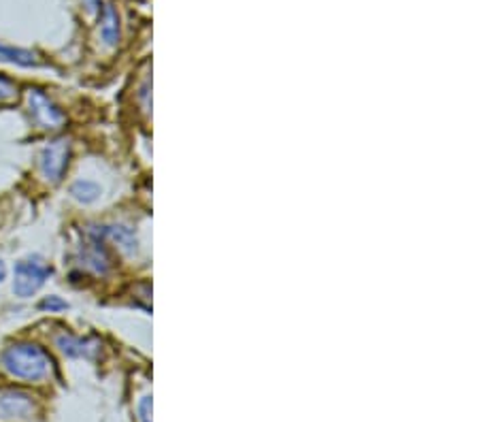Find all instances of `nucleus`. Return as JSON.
<instances>
[{
	"label": "nucleus",
	"mask_w": 479,
	"mask_h": 422,
	"mask_svg": "<svg viewBox=\"0 0 479 422\" xmlns=\"http://www.w3.org/2000/svg\"><path fill=\"white\" fill-rule=\"evenodd\" d=\"M4 371L15 380L41 382L52 371V359L41 345L30 342H20L9 345L3 352Z\"/></svg>",
	"instance_id": "obj_1"
},
{
	"label": "nucleus",
	"mask_w": 479,
	"mask_h": 422,
	"mask_svg": "<svg viewBox=\"0 0 479 422\" xmlns=\"http://www.w3.org/2000/svg\"><path fill=\"white\" fill-rule=\"evenodd\" d=\"M90 233H95L96 237H101L104 244L111 241V244H115L120 250H124V252L136 250V235L132 233L128 227H120V224H113V227H95V228H90Z\"/></svg>",
	"instance_id": "obj_7"
},
{
	"label": "nucleus",
	"mask_w": 479,
	"mask_h": 422,
	"mask_svg": "<svg viewBox=\"0 0 479 422\" xmlns=\"http://www.w3.org/2000/svg\"><path fill=\"white\" fill-rule=\"evenodd\" d=\"M4 277H7V267H4V262L0 261V282H3Z\"/></svg>",
	"instance_id": "obj_14"
},
{
	"label": "nucleus",
	"mask_w": 479,
	"mask_h": 422,
	"mask_svg": "<svg viewBox=\"0 0 479 422\" xmlns=\"http://www.w3.org/2000/svg\"><path fill=\"white\" fill-rule=\"evenodd\" d=\"M70 158V144L66 139L52 141V144L43 147L41 156H38V167H41L43 178L47 182L58 184L64 178L66 167H69Z\"/></svg>",
	"instance_id": "obj_3"
},
{
	"label": "nucleus",
	"mask_w": 479,
	"mask_h": 422,
	"mask_svg": "<svg viewBox=\"0 0 479 422\" xmlns=\"http://www.w3.org/2000/svg\"><path fill=\"white\" fill-rule=\"evenodd\" d=\"M58 348L62 350L66 356H70V359H92V354L98 350V343L92 342V339L64 333V335L58 337Z\"/></svg>",
	"instance_id": "obj_8"
},
{
	"label": "nucleus",
	"mask_w": 479,
	"mask_h": 422,
	"mask_svg": "<svg viewBox=\"0 0 479 422\" xmlns=\"http://www.w3.org/2000/svg\"><path fill=\"white\" fill-rule=\"evenodd\" d=\"M70 196L75 201L84 203V205H90L95 203L98 196H101V186L96 182H90V179H77V182L70 186Z\"/></svg>",
	"instance_id": "obj_9"
},
{
	"label": "nucleus",
	"mask_w": 479,
	"mask_h": 422,
	"mask_svg": "<svg viewBox=\"0 0 479 422\" xmlns=\"http://www.w3.org/2000/svg\"><path fill=\"white\" fill-rule=\"evenodd\" d=\"M29 112L38 128H58L64 124V113L47 95L38 90L29 92Z\"/></svg>",
	"instance_id": "obj_4"
},
{
	"label": "nucleus",
	"mask_w": 479,
	"mask_h": 422,
	"mask_svg": "<svg viewBox=\"0 0 479 422\" xmlns=\"http://www.w3.org/2000/svg\"><path fill=\"white\" fill-rule=\"evenodd\" d=\"M0 60H9V62L21 64V67H32V64H37V60L30 52H21V49L4 46H0Z\"/></svg>",
	"instance_id": "obj_10"
},
{
	"label": "nucleus",
	"mask_w": 479,
	"mask_h": 422,
	"mask_svg": "<svg viewBox=\"0 0 479 422\" xmlns=\"http://www.w3.org/2000/svg\"><path fill=\"white\" fill-rule=\"evenodd\" d=\"M35 412V401L30 394L21 391L0 393V418L4 420H26Z\"/></svg>",
	"instance_id": "obj_6"
},
{
	"label": "nucleus",
	"mask_w": 479,
	"mask_h": 422,
	"mask_svg": "<svg viewBox=\"0 0 479 422\" xmlns=\"http://www.w3.org/2000/svg\"><path fill=\"white\" fill-rule=\"evenodd\" d=\"M139 410H141V420L143 422H152L150 420V414H152V397H143Z\"/></svg>",
	"instance_id": "obj_13"
},
{
	"label": "nucleus",
	"mask_w": 479,
	"mask_h": 422,
	"mask_svg": "<svg viewBox=\"0 0 479 422\" xmlns=\"http://www.w3.org/2000/svg\"><path fill=\"white\" fill-rule=\"evenodd\" d=\"M66 307H69V303L60 297H47L41 301V310H47V311H62L66 310Z\"/></svg>",
	"instance_id": "obj_12"
},
{
	"label": "nucleus",
	"mask_w": 479,
	"mask_h": 422,
	"mask_svg": "<svg viewBox=\"0 0 479 422\" xmlns=\"http://www.w3.org/2000/svg\"><path fill=\"white\" fill-rule=\"evenodd\" d=\"M79 265L87 271L104 276L111 269V256L107 252V244L95 233H87V241L79 248Z\"/></svg>",
	"instance_id": "obj_5"
},
{
	"label": "nucleus",
	"mask_w": 479,
	"mask_h": 422,
	"mask_svg": "<svg viewBox=\"0 0 479 422\" xmlns=\"http://www.w3.org/2000/svg\"><path fill=\"white\" fill-rule=\"evenodd\" d=\"M52 276V267L43 256L32 254L15 262L13 269V293L20 299H30L41 290L43 284Z\"/></svg>",
	"instance_id": "obj_2"
},
{
	"label": "nucleus",
	"mask_w": 479,
	"mask_h": 422,
	"mask_svg": "<svg viewBox=\"0 0 479 422\" xmlns=\"http://www.w3.org/2000/svg\"><path fill=\"white\" fill-rule=\"evenodd\" d=\"M15 95H18V90H15L13 81H9L7 77H0V101H11Z\"/></svg>",
	"instance_id": "obj_11"
}]
</instances>
